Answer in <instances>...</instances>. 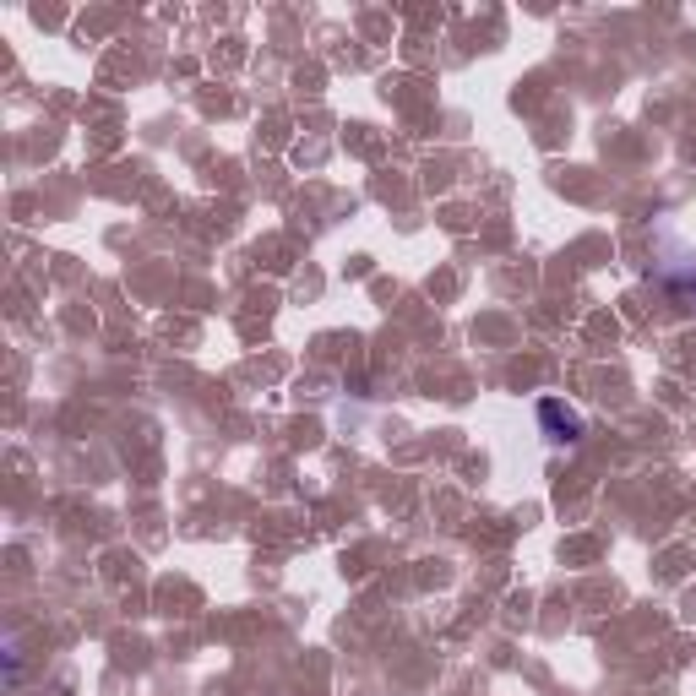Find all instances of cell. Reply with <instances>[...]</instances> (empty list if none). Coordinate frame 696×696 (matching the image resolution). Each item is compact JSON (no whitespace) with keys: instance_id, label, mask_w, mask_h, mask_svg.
I'll list each match as a JSON object with an SVG mask.
<instances>
[{"instance_id":"6da1fadb","label":"cell","mask_w":696,"mask_h":696,"mask_svg":"<svg viewBox=\"0 0 696 696\" xmlns=\"http://www.w3.org/2000/svg\"><path fill=\"white\" fill-rule=\"evenodd\" d=\"M539 419H544V430H550V441H577V435H582V419L571 414L566 403H555V397H544V403H539Z\"/></svg>"}]
</instances>
